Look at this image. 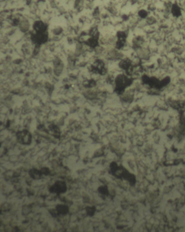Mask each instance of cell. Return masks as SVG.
<instances>
[{
	"instance_id": "6da1fadb",
	"label": "cell",
	"mask_w": 185,
	"mask_h": 232,
	"mask_svg": "<svg viewBox=\"0 0 185 232\" xmlns=\"http://www.w3.org/2000/svg\"><path fill=\"white\" fill-rule=\"evenodd\" d=\"M172 13L173 16L176 17H179L181 15V10L179 7L176 4H173L172 7Z\"/></svg>"
},
{
	"instance_id": "7a4b0ae2",
	"label": "cell",
	"mask_w": 185,
	"mask_h": 232,
	"mask_svg": "<svg viewBox=\"0 0 185 232\" xmlns=\"http://www.w3.org/2000/svg\"><path fill=\"white\" fill-rule=\"evenodd\" d=\"M138 14H139V16L141 17H142V18H145L146 17H147V15H148V13H147V12H146V10H141L140 12H139Z\"/></svg>"
}]
</instances>
